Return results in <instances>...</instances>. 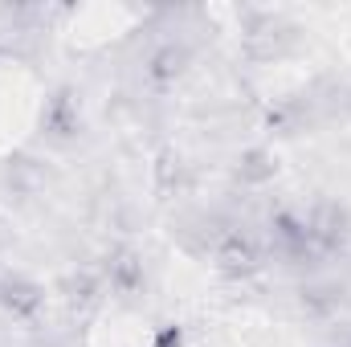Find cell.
Masks as SVG:
<instances>
[{"mask_svg":"<svg viewBox=\"0 0 351 347\" xmlns=\"http://www.w3.org/2000/svg\"><path fill=\"white\" fill-rule=\"evenodd\" d=\"M217 261H221L225 270H233V274H245V270H254V265H258V250H254V241H250V237L233 233V237H225V246L217 250Z\"/></svg>","mask_w":351,"mask_h":347,"instance_id":"1","label":"cell"},{"mask_svg":"<svg viewBox=\"0 0 351 347\" xmlns=\"http://www.w3.org/2000/svg\"><path fill=\"white\" fill-rule=\"evenodd\" d=\"M152 66H156V70H152L156 78H172V74H180V53H176V49H164Z\"/></svg>","mask_w":351,"mask_h":347,"instance_id":"2","label":"cell"}]
</instances>
